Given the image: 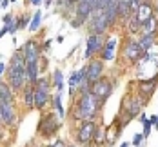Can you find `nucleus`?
<instances>
[{"instance_id": "obj_34", "label": "nucleus", "mask_w": 158, "mask_h": 147, "mask_svg": "<svg viewBox=\"0 0 158 147\" xmlns=\"http://www.w3.org/2000/svg\"><path fill=\"white\" fill-rule=\"evenodd\" d=\"M4 69H6V65H4V64H2V62H0V75L4 73Z\"/></svg>"}, {"instance_id": "obj_12", "label": "nucleus", "mask_w": 158, "mask_h": 147, "mask_svg": "<svg viewBox=\"0 0 158 147\" xmlns=\"http://www.w3.org/2000/svg\"><path fill=\"white\" fill-rule=\"evenodd\" d=\"M22 53L26 56V64L27 62H38L40 60V47L35 40H27L22 47Z\"/></svg>"}, {"instance_id": "obj_35", "label": "nucleus", "mask_w": 158, "mask_h": 147, "mask_svg": "<svg viewBox=\"0 0 158 147\" xmlns=\"http://www.w3.org/2000/svg\"><path fill=\"white\" fill-rule=\"evenodd\" d=\"M120 147H129V144H127V142H126V144H122V145H120Z\"/></svg>"}, {"instance_id": "obj_40", "label": "nucleus", "mask_w": 158, "mask_h": 147, "mask_svg": "<svg viewBox=\"0 0 158 147\" xmlns=\"http://www.w3.org/2000/svg\"><path fill=\"white\" fill-rule=\"evenodd\" d=\"M0 7H2V6H0Z\"/></svg>"}, {"instance_id": "obj_4", "label": "nucleus", "mask_w": 158, "mask_h": 147, "mask_svg": "<svg viewBox=\"0 0 158 147\" xmlns=\"http://www.w3.org/2000/svg\"><path fill=\"white\" fill-rule=\"evenodd\" d=\"M109 27H111V24H109L107 16H106V13L102 9L93 11L91 16L87 18V29H89V33H102L104 35Z\"/></svg>"}, {"instance_id": "obj_14", "label": "nucleus", "mask_w": 158, "mask_h": 147, "mask_svg": "<svg viewBox=\"0 0 158 147\" xmlns=\"http://www.w3.org/2000/svg\"><path fill=\"white\" fill-rule=\"evenodd\" d=\"M135 15H136V18H138V22L142 24V22H145V20H149L151 16H155V13H153V6H151L147 0H143L142 4H140V7H138V11H136Z\"/></svg>"}, {"instance_id": "obj_22", "label": "nucleus", "mask_w": 158, "mask_h": 147, "mask_svg": "<svg viewBox=\"0 0 158 147\" xmlns=\"http://www.w3.org/2000/svg\"><path fill=\"white\" fill-rule=\"evenodd\" d=\"M40 20H42V11H36L31 18V24H29V31H36L40 27Z\"/></svg>"}, {"instance_id": "obj_9", "label": "nucleus", "mask_w": 158, "mask_h": 147, "mask_svg": "<svg viewBox=\"0 0 158 147\" xmlns=\"http://www.w3.org/2000/svg\"><path fill=\"white\" fill-rule=\"evenodd\" d=\"M142 47H140V44L136 42V40H133V38H127L126 44H124V49H122V55H124V58L129 60V62H138L140 58H142Z\"/></svg>"}, {"instance_id": "obj_27", "label": "nucleus", "mask_w": 158, "mask_h": 147, "mask_svg": "<svg viewBox=\"0 0 158 147\" xmlns=\"http://www.w3.org/2000/svg\"><path fill=\"white\" fill-rule=\"evenodd\" d=\"M143 0H129V6H131V15H135L136 11H138V7H140V4H142Z\"/></svg>"}, {"instance_id": "obj_26", "label": "nucleus", "mask_w": 158, "mask_h": 147, "mask_svg": "<svg viewBox=\"0 0 158 147\" xmlns=\"http://www.w3.org/2000/svg\"><path fill=\"white\" fill-rule=\"evenodd\" d=\"M60 102H62V100H60V95H56V96L53 98V107L58 111L60 116H64V107H62V104H60Z\"/></svg>"}, {"instance_id": "obj_38", "label": "nucleus", "mask_w": 158, "mask_h": 147, "mask_svg": "<svg viewBox=\"0 0 158 147\" xmlns=\"http://www.w3.org/2000/svg\"><path fill=\"white\" fill-rule=\"evenodd\" d=\"M78 2H80V0H77V4H78Z\"/></svg>"}, {"instance_id": "obj_11", "label": "nucleus", "mask_w": 158, "mask_h": 147, "mask_svg": "<svg viewBox=\"0 0 158 147\" xmlns=\"http://www.w3.org/2000/svg\"><path fill=\"white\" fill-rule=\"evenodd\" d=\"M0 116H2V124H6V125L15 124V105H13V102L0 100Z\"/></svg>"}, {"instance_id": "obj_10", "label": "nucleus", "mask_w": 158, "mask_h": 147, "mask_svg": "<svg viewBox=\"0 0 158 147\" xmlns=\"http://www.w3.org/2000/svg\"><path fill=\"white\" fill-rule=\"evenodd\" d=\"M104 76V62L102 60H91L89 64H87V84L91 85L93 82L100 80Z\"/></svg>"}, {"instance_id": "obj_18", "label": "nucleus", "mask_w": 158, "mask_h": 147, "mask_svg": "<svg viewBox=\"0 0 158 147\" xmlns=\"http://www.w3.org/2000/svg\"><path fill=\"white\" fill-rule=\"evenodd\" d=\"M24 104L27 109H35V89L31 84H29V87L24 89Z\"/></svg>"}, {"instance_id": "obj_7", "label": "nucleus", "mask_w": 158, "mask_h": 147, "mask_svg": "<svg viewBox=\"0 0 158 147\" xmlns=\"http://www.w3.org/2000/svg\"><path fill=\"white\" fill-rule=\"evenodd\" d=\"M89 91L95 95L98 100H100V104L104 102V100H107L111 96V93H113V82L109 78H106V76H102L100 80L93 82L91 85H89Z\"/></svg>"}, {"instance_id": "obj_20", "label": "nucleus", "mask_w": 158, "mask_h": 147, "mask_svg": "<svg viewBox=\"0 0 158 147\" xmlns=\"http://www.w3.org/2000/svg\"><path fill=\"white\" fill-rule=\"evenodd\" d=\"M131 15V6H129V0H118V18H124L127 20Z\"/></svg>"}, {"instance_id": "obj_5", "label": "nucleus", "mask_w": 158, "mask_h": 147, "mask_svg": "<svg viewBox=\"0 0 158 147\" xmlns=\"http://www.w3.org/2000/svg\"><path fill=\"white\" fill-rule=\"evenodd\" d=\"M96 125L95 122L91 120H85L82 122L78 127V133H77V142H78L82 147H87L93 144V138H95V131H96Z\"/></svg>"}, {"instance_id": "obj_24", "label": "nucleus", "mask_w": 158, "mask_h": 147, "mask_svg": "<svg viewBox=\"0 0 158 147\" xmlns=\"http://www.w3.org/2000/svg\"><path fill=\"white\" fill-rule=\"evenodd\" d=\"M104 134H106V131H102L100 127H96V131H95V138H93V144H95V145H100V144H104Z\"/></svg>"}, {"instance_id": "obj_19", "label": "nucleus", "mask_w": 158, "mask_h": 147, "mask_svg": "<svg viewBox=\"0 0 158 147\" xmlns=\"http://www.w3.org/2000/svg\"><path fill=\"white\" fill-rule=\"evenodd\" d=\"M0 100L13 102V87L7 82H0Z\"/></svg>"}, {"instance_id": "obj_3", "label": "nucleus", "mask_w": 158, "mask_h": 147, "mask_svg": "<svg viewBox=\"0 0 158 147\" xmlns=\"http://www.w3.org/2000/svg\"><path fill=\"white\" fill-rule=\"evenodd\" d=\"M49 80L46 76L38 78V80L33 84V89H35V107L36 109H44L49 102Z\"/></svg>"}, {"instance_id": "obj_13", "label": "nucleus", "mask_w": 158, "mask_h": 147, "mask_svg": "<svg viewBox=\"0 0 158 147\" xmlns=\"http://www.w3.org/2000/svg\"><path fill=\"white\" fill-rule=\"evenodd\" d=\"M114 49H116V38H107L106 44H104V49L100 51V60L102 62H109L114 58Z\"/></svg>"}, {"instance_id": "obj_23", "label": "nucleus", "mask_w": 158, "mask_h": 147, "mask_svg": "<svg viewBox=\"0 0 158 147\" xmlns=\"http://www.w3.org/2000/svg\"><path fill=\"white\" fill-rule=\"evenodd\" d=\"M53 84H55V87H56L58 91L64 87V75H62V71H58V69H56V71L53 73Z\"/></svg>"}, {"instance_id": "obj_32", "label": "nucleus", "mask_w": 158, "mask_h": 147, "mask_svg": "<svg viewBox=\"0 0 158 147\" xmlns=\"http://www.w3.org/2000/svg\"><path fill=\"white\" fill-rule=\"evenodd\" d=\"M0 6H2V7H7V6H9V0H2V4H0Z\"/></svg>"}, {"instance_id": "obj_2", "label": "nucleus", "mask_w": 158, "mask_h": 147, "mask_svg": "<svg viewBox=\"0 0 158 147\" xmlns=\"http://www.w3.org/2000/svg\"><path fill=\"white\" fill-rule=\"evenodd\" d=\"M27 82V73H26V65H15L11 64L7 69V84L13 87V91H20L26 87Z\"/></svg>"}, {"instance_id": "obj_1", "label": "nucleus", "mask_w": 158, "mask_h": 147, "mask_svg": "<svg viewBox=\"0 0 158 147\" xmlns=\"http://www.w3.org/2000/svg\"><path fill=\"white\" fill-rule=\"evenodd\" d=\"M100 109V100L91 93V91H85V93H80L78 100H77V105H75V114L73 118L75 120H93L98 114Z\"/></svg>"}, {"instance_id": "obj_39", "label": "nucleus", "mask_w": 158, "mask_h": 147, "mask_svg": "<svg viewBox=\"0 0 158 147\" xmlns=\"http://www.w3.org/2000/svg\"><path fill=\"white\" fill-rule=\"evenodd\" d=\"M71 147H77V145H71Z\"/></svg>"}, {"instance_id": "obj_36", "label": "nucleus", "mask_w": 158, "mask_h": 147, "mask_svg": "<svg viewBox=\"0 0 158 147\" xmlns=\"http://www.w3.org/2000/svg\"><path fill=\"white\" fill-rule=\"evenodd\" d=\"M0 124H2V116H0Z\"/></svg>"}, {"instance_id": "obj_33", "label": "nucleus", "mask_w": 158, "mask_h": 147, "mask_svg": "<svg viewBox=\"0 0 158 147\" xmlns=\"http://www.w3.org/2000/svg\"><path fill=\"white\" fill-rule=\"evenodd\" d=\"M29 2H31V4H35V6H40V2H42V0H29Z\"/></svg>"}, {"instance_id": "obj_16", "label": "nucleus", "mask_w": 158, "mask_h": 147, "mask_svg": "<svg viewBox=\"0 0 158 147\" xmlns=\"http://www.w3.org/2000/svg\"><path fill=\"white\" fill-rule=\"evenodd\" d=\"M155 38H156V33H142V36H140V40H138V44H140V47L142 51H149V49L155 46Z\"/></svg>"}, {"instance_id": "obj_15", "label": "nucleus", "mask_w": 158, "mask_h": 147, "mask_svg": "<svg viewBox=\"0 0 158 147\" xmlns=\"http://www.w3.org/2000/svg\"><path fill=\"white\" fill-rule=\"evenodd\" d=\"M26 73H27V82L29 84H35V82L38 80L40 76V62H27L26 64Z\"/></svg>"}, {"instance_id": "obj_30", "label": "nucleus", "mask_w": 158, "mask_h": 147, "mask_svg": "<svg viewBox=\"0 0 158 147\" xmlns=\"http://www.w3.org/2000/svg\"><path fill=\"white\" fill-rule=\"evenodd\" d=\"M13 20H15V16H13V15H6V16H4V24H6V26H9Z\"/></svg>"}, {"instance_id": "obj_6", "label": "nucleus", "mask_w": 158, "mask_h": 147, "mask_svg": "<svg viewBox=\"0 0 158 147\" xmlns=\"http://www.w3.org/2000/svg\"><path fill=\"white\" fill-rule=\"evenodd\" d=\"M58 129H60V122H58V118L53 113L42 116V120H40V124H38V134H40L42 138L53 136Z\"/></svg>"}, {"instance_id": "obj_29", "label": "nucleus", "mask_w": 158, "mask_h": 147, "mask_svg": "<svg viewBox=\"0 0 158 147\" xmlns=\"http://www.w3.org/2000/svg\"><path fill=\"white\" fill-rule=\"evenodd\" d=\"M142 140H143V134H135V138H133V145L140 147V144H142Z\"/></svg>"}, {"instance_id": "obj_31", "label": "nucleus", "mask_w": 158, "mask_h": 147, "mask_svg": "<svg viewBox=\"0 0 158 147\" xmlns=\"http://www.w3.org/2000/svg\"><path fill=\"white\" fill-rule=\"evenodd\" d=\"M49 147H65V144H64V142H60V140H58V142H55L53 145H49Z\"/></svg>"}, {"instance_id": "obj_21", "label": "nucleus", "mask_w": 158, "mask_h": 147, "mask_svg": "<svg viewBox=\"0 0 158 147\" xmlns=\"http://www.w3.org/2000/svg\"><path fill=\"white\" fill-rule=\"evenodd\" d=\"M156 18L155 16H151L149 20H145V22H142L140 24V31L142 33H156Z\"/></svg>"}, {"instance_id": "obj_37", "label": "nucleus", "mask_w": 158, "mask_h": 147, "mask_svg": "<svg viewBox=\"0 0 158 147\" xmlns=\"http://www.w3.org/2000/svg\"><path fill=\"white\" fill-rule=\"evenodd\" d=\"M9 2H15V0H9Z\"/></svg>"}, {"instance_id": "obj_17", "label": "nucleus", "mask_w": 158, "mask_h": 147, "mask_svg": "<svg viewBox=\"0 0 158 147\" xmlns=\"http://www.w3.org/2000/svg\"><path fill=\"white\" fill-rule=\"evenodd\" d=\"M156 80L158 76H153L151 80H143L140 82V93L145 91V95H143V100H147V98L153 95V91H155V85H156Z\"/></svg>"}, {"instance_id": "obj_8", "label": "nucleus", "mask_w": 158, "mask_h": 147, "mask_svg": "<svg viewBox=\"0 0 158 147\" xmlns=\"http://www.w3.org/2000/svg\"><path fill=\"white\" fill-rule=\"evenodd\" d=\"M106 44V36L102 33H91L85 44V58H93L96 53H100Z\"/></svg>"}, {"instance_id": "obj_28", "label": "nucleus", "mask_w": 158, "mask_h": 147, "mask_svg": "<svg viewBox=\"0 0 158 147\" xmlns=\"http://www.w3.org/2000/svg\"><path fill=\"white\" fill-rule=\"evenodd\" d=\"M58 4L62 7H71V6H77V0H58Z\"/></svg>"}, {"instance_id": "obj_25", "label": "nucleus", "mask_w": 158, "mask_h": 147, "mask_svg": "<svg viewBox=\"0 0 158 147\" xmlns=\"http://www.w3.org/2000/svg\"><path fill=\"white\" fill-rule=\"evenodd\" d=\"M140 122H142L143 127H145V129H143V138H147V136H149V133H151V125H153V124H151V120H147V118H145V114L140 118Z\"/></svg>"}]
</instances>
